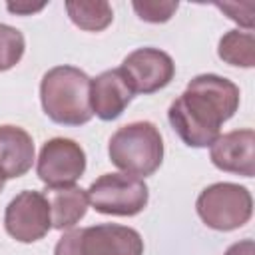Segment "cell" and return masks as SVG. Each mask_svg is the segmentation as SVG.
<instances>
[{
    "label": "cell",
    "instance_id": "1",
    "mask_svg": "<svg viewBox=\"0 0 255 255\" xmlns=\"http://www.w3.org/2000/svg\"><path fill=\"white\" fill-rule=\"evenodd\" d=\"M239 108V88L217 74L195 76L185 92L171 102L167 118L189 147H207L219 137L221 124Z\"/></svg>",
    "mask_w": 255,
    "mask_h": 255
},
{
    "label": "cell",
    "instance_id": "2",
    "mask_svg": "<svg viewBox=\"0 0 255 255\" xmlns=\"http://www.w3.org/2000/svg\"><path fill=\"white\" fill-rule=\"evenodd\" d=\"M90 84L86 72L74 66L48 70L40 84V100L46 116L62 126H82L94 116L90 104Z\"/></svg>",
    "mask_w": 255,
    "mask_h": 255
},
{
    "label": "cell",
    "instance_id": "3",
    "mask_svg": "<svg viewBox=\"0 0 255 255\" xmlns=\"http://www.w3.org/2000/svg\"><path fill=\"white\" fill-rule=\"evenodd\" d=\"M110 159L122 171L147 177L155 173L163 161V139L151 122H133L122 126L110 139Z\"/></svg>",
    "mask_w": 255,
    "mask_h": 255
},
{
    "label": "cell",
    "instance_id": "4",
    "mask_svg": "<svg viewBox=\"0 0 255 255\" xmlns=\"http://www.w3.org/2000/svg\"><path fill=\"white\" fill-rule=\"evenodd\" d=\"M54 255H143V239L131 227L102 223L66 231Z\"/></svg>",
    "mask_w": 255,
    "mask_h": 255
},
{
    "label": "cell",
    "instance_id": "5",
    "mask_svg": "<svg viewBox=\"0 0 255 255\" xmlns=\"http://www.w3.org/2000/svg\"><path fill=\"white\" fill-rule=\"evenodd\" d=\"M197 215L217 231H233L243 227L253 213V199L247 187L237 183H213L197 197Z\"/></svg>",
    "mask_w": 255,
    "mask_h": 255
},
{
    "label": "cell",
    "instance_id": "6",
    "mask_svg": "<svg viewBox=\"0 0 255 255\" xmlns=\"http://www.w3.org/2000/svg\"><path fill=\"white\" fill-rule=\"evenodd\" d=\"M147 197L145 181L129 173H104L88 189L90 205L104 215H137L145 209Z\"/></svg>",
    "mask_w": 255,
    "mask_h": 255
},
{
    "label": "cell",
    "instance_id": "7",
    "mask_svg": "<svg viewBox=\"0 0 255 255\" xmlns=\"http://www.w3.org/2000/svg\"><path fill=\"white\" fill-rule=\"evenodd\" d=\"M86 169V153L74 139L54 137L40 149L36 173L48 187L74 185Z\"/></svg>",
    "mask_w": 255,
    "mask_h": 255
},
{
    "label": "cell",
    "instance_id": "8",
    "mask_svg": "<svg viewBox=\"0 0 255 255\" xmlns=\"http://www.w3.org/2000/svg\"><path fill=\"white\" fill-rule=\"evenodd\" d=\"M4 225L10 237L20 243H34L52 229L50 205L40 191H22L6 207Z\"/></svg>",
    "mask_w": 255,
    "mask_h": 255
},
{
    "label": "cell",
    "instance_id": "9",
    "mask_svg": "<svg viewBox=\"0 0 255 255\" xmlns=\"http://www.w3.org/2000/svg\"><path fill=\"white\" fill-rule=\"evenodd\" d=\"M120 70L133 94H153L173 80L175 64L163 50L139 48L124 58Z\"/></svg>",
    "mask_w": 255,
    "mask_h": 255
},
{
    "label": "cell",
    "instance_id": "10",
    "mask_svg": "<svg viewBox=\"0 0 255 255\" xmlns=\"http://www.w3.org/2000/svg\"><path fill=\"white\" fill-rule=\"evenodd\" d=\"M255 131L253 129H235L219 135L211 143L209 157L215 167L229 173H239L253 177L255 173Z\"/></svg>",
    "mask_w": 255,
    "mask_h": 255
},
{
    "label": "cell",
    "instance_id": "11",
    "mask_svg": "<svg viewBox=\"0 0 255 255\" xmlns=\"http://www.w3.org/2000/svg\"><path fill=\"white\" fill-rule=\"evenodd\" d=\"M131 98H133V90L120 68L102 72L90 84L92 112L104 122H112L120 118L128 108V104L131 102Z\"/></svg>",
    "mask_w": 255,
    "mask_h": 255
},
{
    "label": "cell",
    "instance_id": "12",
    "mask_svg": "<svg viewBox=\"0 0 255 255\" xmlns=\"http://www.w3.org/2000/svg\"><path fill=\"white\" fill-rule=\"evenodd\" d=\"M34 163V141L30 133L16 126H0V175L4 179L22 177Z\"/></svg>",
    "mask_w": 255,
    "mask_h": 255
},
{
    "label": "cell",
    "instance_id": "13",
    "mask_svg": "<svg viewBox=\"0 0 255 255\" xmlns=\"http://www.w3.org/2000/svg\"><path fill=\"white\" fill-rule=\"evenodd\" d=\"M46 199L50 205V217L54 229H70L74 227L88 209V191L76 185L66 187H50L46 189Z\"/></svg>",
    "mask_w": 255,
    "mask_h": 255
},
{
    "label": "cell",
    "instance_id": "14",
    "mask_svg": "<svg viewBox=\"0 0 255 255\" xmlns=\"http://www.w3.org/2000/svg\"><path fill=\"white\" fill-rule=\"evenodd\" d=\"M217 54L223 62L231 66L241 68H253L255 66V38L251 32L241 30H229L221 40Z\"/></svg>",
    "mask_w": 255,
    "mask_h": 255
},
{
    "label": "cell",
    "instance_id": "15",
    "mask_svg": "<svg viewBox=\"0 0 255 255\" xmlns=\"http://www.w3.org/2000/svg\"><path fill=\"white\" fill-rule=\"evenodd\" d=\"M66 10L70 20L86 30V32H100L104 28H108L114 20V12L112 6L104 0H96V2H66Z\"/></svg>",
    "mask_w": 255,
    "mask_h": 255
},
{
    "label": "cell",
    "instance_id": "16",
    "mask_svg": "<svg viewBox=\"0 0 255 255\" xmlns=\"http://www.w3.org/2000/svg\"><path fill=\"white\" fill-rule=\"evenodd\" d=\"M133 10L137 12V16L145 22H153V24H159V22H167L175 10H177V2H159V0H153V2H133L131 4Z\"/></svg>",
    "mask_w": 255,
    "mask_h": 255
},
{
    "label": "cell",
    "instance_id": "17",
    "mask_svg": "<svg viewBox=\"0 0 255 255\" xmlns=\"http://www.w3.org/2000/svg\"><path fill=\"white\" fill-rule=\"evenodd\" d=\"M219 10H223L225 14H229L231 20H235L237 24L245 26L247 32L253 28V2H245V4H217Z\"/></svg>",
    "mask_w": 255,
    "mask_h": 255
},
{
    "label": "cell",
    "instance_id": "18",
    "mask_svg": "<svg viewBox=\"0 0 255 255\" xmlns=\"http://www.w3.org/2000/svg\"><path fill=\"white\" fill-rule=\"evenodd\" d=\"M225 255H255V243L251 239H245V241H239V243H233Z\"/></svg>",
    "mask_w": 255,
    "mask_h": 255
},
{
    "label": "cell",
    "instance_id": "19",
    "mask_svg": "<svg viewBox=\"0 0 255 255\" xmlns=\"http://www.w3.org/2000/svg\"><path fill=\"white\" fill-rule=\"evenodd\" d=\"M46 4H8L6 8L10 12H16V14H32V12H38L42 10Z\"/></svg>",
    "mask_w": 255,
    "mask_h": 255
},
{
    "label": "cell",
    "instance_id": "20",
    "mask_svg": "<svg viewBox=\"0 0 255 255\" xmlns=\"http://www.w3.org/2000/svg\"><path fill=\"white\" fill-rule=\"evenodd\" d=\"M2 187H4V177L0 175V191H2Z\"/></svg>",
    "mask_w": 255,
    "mask_h": 255
}]
</instances>
